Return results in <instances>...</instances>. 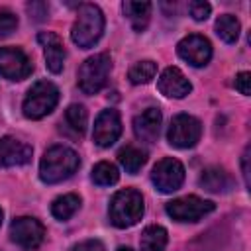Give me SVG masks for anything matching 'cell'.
Segmentation results:
<instances>
[{
	"label": "cell",
	"instance_id": "6da1fadb",
	"mask_svg": "<svg viewBox=\"0 0 251 251\" xmlns=\"http://www.w3.org/2000/svg\"><path fill=\"white\" fill-rule=\"evenodd\" d=\"M80 165L78 155L67 147V145H53L49 147L39 163V176L43 182L47 184H55L61 182L65 178H69Z\"/></svg>",
	"mask_w": 251,
	"mask_h": 251
},
{
	"label": "cell",
	"instance_id": "7a4b0ae2",
	"mask_svg": "<svg viewBox=\"0 0 251 251\" xmlns=\"http://www.w3.org/2000/svg\"><path fill=\"white\" fill-rule=\"evenodd\" d=\"M143 210H145L143 196L135 188H124V190H118L112 196L108 216H110L112 226L124 229V227L135 226L141 220Z\"/></svg>",
	"mask_w": 251,
	"mask_h": 251
},
{
	"label": "cell",
	"instance_id": "3957f363",
	"mask_svg": "<svg viewBox=\"0 0 251 251\" xmlns=\"http://www.w3.org/2000/svg\"><path fill=\"white\" fill-rule=\"evenodd\" d=\"M102 31H104V14H102V10L96 4H80L76 20H75L73 29H71L73 41L78 47L88 49L102 37Z\"/></svg>",
	"mask_w": 251,
	"mask_h": 251
},
{
	"label": "cell",
	"instance_id": "277c9868",
	"mask_svg": "<svg viewBox=\"0 0 251 251\" xmlns=\"http://www.w3.org/2000/svg\"><path fill=\"white\" fill-rule=\"evenodd\" d=\"M110 71H112V59H110L108 53H98V55L88 57L80 65L78 75H76L78 88L84 94H96V92H100L106 86V82H108Z\"/></svg>",
	"mask_w": 251,
	"mask_h": 251
},
{
	"label": "cell",
	"instance_id": "5b68a950",
	"mask_svg": "<svg viewBox=\"0 0 251 251\" xmlns=\"http://www.w3.org/2000/svg\"><path fill=\"white\" fill-rule=\"evenodd\" d=\"M59 102V88L49 80H37L24 98V116L39 120L55 110Z\"/></svg>",
	"mask_w": 251,
	"mask_h": 251
},
{
	"label": "cell",
	"instance_id": "8992f818",
	"mask_svg": "<svg viewBox=\"0 0 251 251\" xmlns=\"http://www.w3.org/2000/svg\"><path fill=\"white\" fill-rule=\"evenodd\" d=\"M200 135H202V124L194 116H188V114L175 116L167 131L169 143L178 149L194 147L200 141Z\"/></svg>",
	"mask_w": 251,
	"mask_h": 251
},
{
	"label": "cell",
	"instance_id": "52a82bcc",
	"mask_svg": "<svg viewBox=\"0 0 251 251\" xmlns=\"http://www.w3.org/2000/svg\"><path fill=\"white\" fill-rule=\"evenodd\" d=\"M214 208H216L214 202L190 194V196L171 200L167 204V214L175 222H198L204 216H208L210 212H214Z\"/></svg>",
	"mask_w": 251,
	"mask_h": 251
},
{
	"label": "cell",
	"instance_id": "ba28073f",
	"mask_svg": "<svg viewBox=\"0 0 251 251\" xmlns=\"http://www.w3.org/2000/svg\"><path fill=\"white\" fill-rule=\"evenodd\" d=\"M182 180H184V167L180 161H176L173 157L161 159L151 171V182L163 194H171V192L178 190Z\"/></svg>",
	"mask_w": 251,
	"mask_h": 251
},
{
	"label": "cell",
	"instance_id": "9c48e42d",
	"mask_svg": "<svg viewBox=\"0 0 251 251\" xmlns=\"http://www.w3.org/2000/svg\"><path fill=\"white\" fill-rule=\"evenodd\" d=\"M43 237H45V227L35 218L22 216L16 218L10 226V239L25 251L37 249L43 243Z\"/></svg>",
	"mask_w": 251,
	"mask_h": 251
},
{
	"label": "cell",
	"instance_id": "30bf717a",
	"mask_svg": "<svg viewBox=\"0 0 251 251\" xmlns=\"http://www.w3.org/2000/svg\"><path fill=\"white\" fill-rule=\"evenodd\" d=\"M29 57L18 47H0V75L8 80H24L31 75Z\"/></svg>",
	"mask_w": 251,
	"mask_h": 251
},
{
	"label": "cell",
	"instance_id": "8fae6325",
	"mask_svg": "<svg viewBox=\"0 0 251 251\" xmlns=\"http://www.w3.org/2000/svg\"><path fill=\"white\" fill-rule=\"evenodd\" d=\"M176 53L188 65H192V67H204L210 61V57H212V45H210V41L204 35L192 33V35H186L184 39L178 41Z\"/></svg>",
	"mask_w": 251,
	"mask_h": 251
},
{
	"label": "cell",
	"instance_id": "7c38bea8",
	"mask_svg": "<svg viewBox=\"0 0 251 251\" xmlns=\"http://www.w3.org/2000/svg\"><path fill=\"white\" fill-rule=\"evenodd\" d=\"M122 133V120L116 110H102L94 122L92 139L98 147H110Z\"/></svg>",
	"mask_w": 251,
	"mask_h": 251
},
{
	"label": "cell",
	"instance_id": "4fadbf2b",
	"mask_svg": "<svg viewBox=\"0 0 251 251\" xmlns=\"http://www.w3.org/2000/svg\"><path fill=\"white\" fill-rule=\"evenodd\" d=\"M31 145L16 137H0V167H20L29 163L31 159Z\"/></svg>",
	"mask_w": 251,
	"mask_h": 251
},
{
	"label": "cell",
	"instance_id": "5bb4252c",
	"mask_svg": "<svg viewBox=\"0 0 251 251\" xmlns=\"http://www.w3.org/2000/svg\"><path fill=\"white\" fill-rule=\"evenodd\" d=\"M157 86H159L161 94H165L169 98H184L192 90V84L188 82V78L184 76V73L178 67H167L161 73Z\"/></svg>",
	"mask_w": 251,
	"mask_h": 251
},
{
	"label": "cell",
	"instance_id": "9a60e30c",
	"mask_svg": "<svg viewBox=\"0 0 251 251\" xmlns=\"http://www.w3.org/2000/svg\"><path fill=\"white\" fill-rule=\"evenodd\" d=\"M161 120H163V116H161L159 108H145L133 120V133H135V137L145 141V143H153L159 137Z\"/></svg>",
	"mask_w": 251,
	"mask_h": 251
},
{
	"label": "cell",
	"instance_id": "2e32d148",
	"mask_svg": "<svg viewBox=\"0 0 251 251\" xmlns=\"http://www.w3.org/2000/svg\"><path fill=\"white\" fill-rule=\"evenodd\" d=\"M37 41L43 45V53H45V65L51 73H61L63 71V63H65V47L63 41L59 39L57 33L53 31H41L37 35Z\"/></svg>",
	"mask_w": 251,
	"mask_h": 251
},
{
	"label": "cell",
	"instance_id": "e0dca14e",
	"mask_svg": "<svg viewBox=\"0 0 251 251\" xmlns=\"http://www.w3.org/2000/svg\"><path fill=\"white\" fill-rule=\"evenodd\" d=\"M200 186L204 190H208V192L220 194V192H227L233 186V180H231V176L224 169L210 167V169L202 171V175H200Z\"/></svg>",
	"mask_w": 251,
	"mask_h": 251
},
{
	"label": "cell",
	"instance_id": "ac0fdd59",
	"mask_svg": "<svg viewBox=\"0 0 251 251\" xmlns=\"http://www.w3.org/2000/svg\"><path fill=\"white\" fill-rule=\"evenodd\" d=\"M124 14L127 16V20L131 22L135 31H143L149 24L151 18V2H133V0H126L122 4Z\"/></svg>",
	"mask_w": 251,
	"mask_h": 251
},
{
	"label": "cell",
	"instance_id": "d6986e66",
	"mask_svg": "<svg viewBox=\"0 0 251 251\" xmlns=\"http://www.w3.org/2000/svg\"><path fill=\"white\" fill-rule=\"evenodd\" d=\"M167 241H169V235H167L165 227H161V226H147L143 229V233H141L139 245H141V251H165Z\"/></svg>",
	"mask_w": 251,
	"mask_h": 251
},
{
	"label": "cell",
	"instance_id": "ffe728a7",
	"mask_svg": "<svg viewBox=\"0 0 251 251\" xmlns=\"http://www.w3.org/2000/svg\"><path fill=\"white\" fill-rule=\"evenodd\" d=\"M118 161L120 165L126 169V173L129 175H135L139 173V169L147 163V153L139 147H133V145H127L124 147L120 153H118Z\"/></svg>",
	"mask_w": 251,
	"mask_h": 251
},
{
	"label": "cell",
	"instance_id": "44dd1931",
	"mask_svg": "<svg viewBox=\"0 0 251 251\" xmlns=\"http://www.w3.org/2000/svg\"><path fill=\"white\" fill-rule=\"evenodd\" d=\"M80 206V198L76 194H63L59 198L53 200L51 204V214L57 220H69L71 216H75V212Z\"/></svg>",
	"mask_w": 251,
	"mask_h": 251
},
{
	"label": "cell",
	"instance_id": "7402d4cb",
	"mask_svg": "<svg viewBox=\"0 0 251 251\" xmlns=\"http://www.w3.org/2000/svg\"><path fill=\"white\" fill-rule=\"evenodd\" d=\"M239 31H241V25H239V20L231 14H224L216 20V33L226 41V43H235L237 37H239Z\"/></svg>",
	"mask_w": 251,
	"mask_h": 251
},
{
	"label": "cell",
	"instance_id": "603a6c76",
	"mask_svg": "<svg viewBox=\"0 0 251 251\" xmlns=\"http://www.w3.org/2000/svg\"><path fill=\"white\" fill-rule=\"evenodd\" d=\"M120 178V173H118V167L114 163H108V161H100L94 165L92 169V182L98 184V186H110V184H116Z\"/></svg>",
	"mask_w": 251,
	"mask_h": 251
},
{
	"label": "cell",
	"instance_id": "cb8c5ba5",
	"mask_svg": "<svg viewBox=\"0 0 251 251\" xmlns=\"http://www.w3.org/2000/svg\"><path fill=\"white\" fill-rule=\"evenodd\" d=\"M65 122L67 126L76 133V135H82L84 129H86V122H88V114L84 110V106L80 104H71L65 112Z\"/></svg>",
	"mask_w": 251,
	"mask_h": 251
},
{
	"label": "cell",
	"instance_id": "d4e9b609",
	"mask_svg": "<svg viewBox=\"0 0 251 251\" xmlns=\"http://www.w3.org/2000/svg\"><path fill=\"white\" fill-rule=\"evenodd\" d=\"M155 73H157V65L153 61H139L129 69L127 76L133 84H145L155 76Z\"/></svg>",
	"mask_w": 251,
	"mask_h": 251
},
{
	"label": "cell",
	"instance_id": "484cf974",
	"mask_svg": "<svg viewBox=\"0 0 251 251\" xmlns=\"http://www.w3.org/2000/svg\"><path fill=\"white\" fill-rule=\"evenodd\" d=\"M18 27V16L10 10H0V37L10 35Z\"/></svg>",
	"mask_w": 251,
	"mask_h": 251
},
{
	"label": "cell",
	"instance_id": "4316f807",
	"mask_svg": "<svg viewBox=\"0 0 251 251\" xmlns=\"http://www.w3.org/2000/svg\"><path fill=\"white\" fill-rule=\"evenodd\" d=\"M188 10H190V16H192L196 22H202V20H206V18L210 16L212 6H210L208 2H204V0H194V2L188 4Z\"/></svg>",
	"mask_w": 251,
	"mask_h": 251
},
{
	"label": "cell",
	"instance_id": "83f0119b",
	"mask_svg": "<svg viewBox=\"0 0 251 251\" xmlns=\"http://www.w3.org/2000/svg\"><path fill=\"white\" fill-rule=\"evenodd\" d=\"M27 12H29V16H33L37 22H41V20H45L49 8H47L45 2H31V4H27Z\"/></svg>",
	"mask_w": 251,
	"mask_h": 251
},
{
	"label": "cell",
	"instance_id": "f1b7e54d",
	"mask_svg": "<svg viewBox=\"0 0 251 251\" xmlns=\"http://www.w3.org/2000/svg\"><path fill=\"white\" fill-rule=\"evenodd\" d=\"M233 84H235V88H237L243 96H249V92H251V86H249V84H251V75H249V73H239V75L235 76V82H233Z\"/></svg>",
	"mask_w": 251,
	"mask_h": 251
},
{
	"label": "cell",
	"instance_id": "f546056e",
	"mask_svg": "<svg viewBox=\"0 0 251 251\" xmlns=\"http://www.w3.org/2000/svg\"><path fill=\"white\" fill-rule=\"evenodd\" d=\"M71 251H106V249H104L102 241H98V239H86V241L76 243Z\"/></svg>",
	"mask_w": 251,
	"mask_h": 251
},
{
	"label": "cell",
	"instance_id": "4dcf8cb0",
	"mask_svg": "<svg viewBox=\"0 0 251 251\" xmlns=\"http://www.w3.org/2000/svg\"><path fill=\"white\" fill-rule=\"evenodd\" d=\"M247 161H249V147L245 149V153H243V157H241V169H243L245 186H249V167H247Z\"/></svg>",
	"mask_w": 251,
	"mask_h": 251
},
{
	"label": "cell",
	"instance_id": "1f68e13d",
	"mask_svg": "<svg viewBox=\"0 0 251 251\" xmlns=\"http://www.w3.org/2000/svg\"><path fill=\"white\" fill-rule=\"evenodd\" d=\"M118 251H133V249H129V247H118Z\"/></svg>",
	"mask_w": 251,
	"mask_h": 251
},
{
	"label": "cell",
	"instance_id": "d6a6232c",
	"mask_svg": "<svg viewBox=\"0 0 251 251\" xmlns=\"http://www.w3.org/2000/svg\"><path fill=\"white\" fill-rule=\"evenodd\" d=\"M0 224H2V210H0Z\"/></svg>",
	"mask_w": 251,
	"mask_h": 251
}]
</instances>
